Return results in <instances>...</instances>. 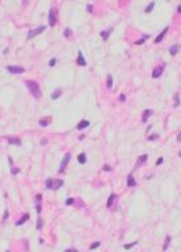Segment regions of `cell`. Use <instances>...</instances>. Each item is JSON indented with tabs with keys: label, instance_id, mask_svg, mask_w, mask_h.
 I'll use <instances>...</instances> for the list:
<instances>
[{
	"label": "cell",
	"instance_id": "1",
	"mask_svg": "<svg viewBox=\"0 0 181 252\" xmlns=\"http://www.w3.org/2000/svg\"><path fill=\"white\" fill-rule=\"evenodd\" d=\"M25 84H26V88L30 91V93L33 95L34 99H41L42 93H41L39 85H38V83H37V81H34V80H26Z\"/></svg>",
	"mask_w": 181,
	"mask_h": 252
},
{
	"label": "cell",
	"instance_id": "2",
	"mask_svg": "<svg viewBox=\"0 0 181 252\" xmlns=\"http://www.w3.org/2000/svg\"><path fill=\"white\" fill-rule=\"evenodd\" d=\"M64 184L63 180H54V179H47L45 182V186H46V189H51V190H57L59 189L60 186H62Z\"/></svg>",
	"mask_w": 181,
	"mask_h": 252
},
{
	"label": "cell",
	"instance_id": "3",
	"mask_svg": "<svg viewBox=\"0 0 181 252\" xmlns=\"http://www.w3.org/2000/svg\"><path fill=\"white\" fill-rule=\"evenodd\" d=\"M57 16H58V11H57V8L53 7L49 11V25L50 26H54L57 24Z\"/></svg>",
	"mask_w": 181,
	"mask_h": 252
},
{
	"label": "cell",
	"instance_id": "4",
	"mask_svg": "<svg viewBox=\"0 0 181 252\" xmlns=\"http://www.w3.org/2000/svg\"><path fill=\"white\" fill-rule=\"evenodd\" d=\"M7 71L11 72L13 75H20V74H24L25 72V68L21 67V66H7Z\"/></svg>",
	"mask_w": 181,
	"mask_h": 252
},
{
	"label": "cell",
	"instance_id": "5",
	"mask_svg": "<svg viewBox=\"0 0 181 252\" xmlns=\"http://www.w3.org/2000/svg\"><path fill=\"white\" fill-rule=\"evenodd\" d=\"M46 29V26L45 25H41V26H38V28H36V29H32L29 33H28V36H26V38L28 39H32V38H34L36 36H38V34H41L42 32Z\"/></svg>",
	"mask_w": 181,
	"mask_h": 252
},
{
	"label": "cell",
	"instance_id": "6",
	"mask_svg": "<svg viewBox=\"0 0 181 252\" xmlns=\"http://www.w3.org/2000/svg\"><path fill=\"white\" fill-rule=\"evenodd\" d=\"M70 159H71V154L67 152L66 155H64L63 160L60 162V166H59V169H58V172H59V173H63V172H64V169H66L67 164H68V162H70Z\"/></svg>",
	"mask_w": 181,
	"mask_h": 252
},
{
	"label": "cell",
	"instance_id": "7",
	"mask_svg": "<svg viewBox=\"0 0 181 252\" xmlns=\"http://www.w3.org/2000/svg\"><path fill=\"white\" fill-rule=\"evenodd\" d=\"M164 68H165V63H164V65H160V66L154 67V70H152V77H154V79L160 77L161 74L164 72Z\"/></svg>",
	"mask_w": 181,
	"mask_h": 252
},
{
	"label": "cell",
	"instance_id": "8",
	"mask_svg": "<svg viewBox=\"0 0 181 252\" xmlns=\"http://www.w3.org/2000/svg\"><path fill=\"white\" fill-rule=\"evenodd\" d=\"M41 202H42V194H37L36 196V210L38 214L42 212V205H41Z\"/></svg>",
	"mask_w": 181,
	"mask_h": 252
},
{
	"label": "cell",
	"instance_id": "9",
	"mask_svg": "<svg viewBox=\"0 0 181 252\" xmlns=\"http://www.w3.org/2000/svg\"><path fill=\"white\" fill-rule=\"evenodd\" d=\"M152 114H154V110H152V109H146V110L142 113V122H143V123L147 122L148 118H150Z\"/></svg>",
	"mask_w": 181,
	"mask_h": 252
},
{
	"label": "cell",
	"instance_id": "10",
	"mask_svg": "<svg viewBox=\"0 0 181 252\" xmlns=\"http://www.w3.org/2000/svg\"><path fill=\"white\" fill-rule=\"evenodd\" d=\"M76 63L79 66H87V61H85V58H84V55H83V51H79V54H77V59H76Z\"/></svg>",
	"mask_w": 181,
	"mask_h": 252
},
{
	"label": "cell",
	"instance_id": "11",
	"mask_svg": "<svg viewBox=\"0 0 181 252\" xmlns=\"http://www.w3.org/2000/svg\"><path fill=\"white\" fill-rule=\"evenodd\" d=\"M168 29H169V28L167 26V28H164L163 30L160 32V33H159V36H157V37L155 38V43H160V42H161V39H163V38L165 37V34H167V32H168Z\"/></svg>",
	"mask_w": 181,
	"mask_h": 252
},
{
	"label": "cell",
	"instance_id": "12",
	"mask_svg": "<svg viewBox=\"0 0 181 252\" xmlns=\"http://www.w3.org/2000/svg\"><path fill=\"white\" fill-rule=\"evenodd\" d=\"M7 141H8L9 144H16V146L21 144V141H20V138H17V137H8Z\"/></svg>",
	"mask_w": 181,
	"mask_h": 252
},
{
	"label": "cell",
	"instance_id": "13",
	"mask_svg": "<svg viewBox=\"0 0 181 252\" xmlns=\"http://www.w3.org/2000/svg\"><path fill=\"white\" fill-rule=\"evenodd\" d=\"M30 218V215H29V213H25V214H22V217L18 219V221L16 222V226H21V224H24L28 219Z\"/></svg>",
	"mask_w": 181,
	"mask_h": 252
},
{
	"label": "cell",
	"instance_id": "14",
	"mask_svg": "<svg viewBox=\"0 0 181 252\" xmlns=\"http://www.w3.org/2000/svg\"><path fill=\"white\" fill-rule=\"evenodd\" d=\"M89 125H91V123H89V121H88V120H83V121H80V122L76 125V129H77V130H83V129H85V127H88Z\"/></svg>",
	"mask_w": 181,
	"mask_h": 252
},
{
	"label": "cell",
	"instance_id": "15",
	"mask_svg": "<svg viewBox=\"0 0 181 252\" xmlns=\"http://www.w3.org/2000/svg\"><path fill=\"white\" fill-rule=\"evenodd\" d=\"M127 186H129V188L137 186V181H135V179H134L133 175H129V176H127Z\"/></svg>",
	"mask_w": 181,
	"mask_h": 252
},
{
	"label": "cell",
	"instance_id": "16",
	"mask_svg": "<svg viewBox=\"0 0 181 252\" xmlns=\"http://www.w3.org/2000/svg\"><path fill=\"white\" fill-rule=\"evenodd\" d=\"M180 45L179 43H176V45H172V46L169 47V54L171 55H176V54L179 53V50H180Z\"/></svg>",
	"mask_w": 181,
	"mask_h": 252
},
{
	"label": "cell",
	"instance_id": "17",
	"mask_svg": "<svg viewBox=\"0 0 181 252\" xmlns=\"http://www.w3.org/2000/svg\"><path fill=\"white\" fill-rule=\"evenodd\" d=\"M113 32V29L112 28H109V29H106V30H104V32H101V37H103V39L104 41H108V38H109V36H110V33Z\"/></svg>",
	"mask_w": 181,
	"mask_h": 252
},
{
	"label": "cell",
	"instance_id": "18",
	"mask_svg": "<svg viewBox=\"0 0 181 252\" xmlns=\"http://www.w3.org/2000/svg\"><path fill=\"white\" fill-rule=\"evenodd\" d=\"M147 155L145 154V155H141V156H139V159H138V163H137V166H135V168H138L139 166H142L143 163H146L147 162Z\"/></svg>",
	"mask_w": 181,
	"mask_h": 252
},
{
	"label": "cell",
	"instance_id": "19",
	"mask_svg": "<svg viewBox=\"0 0 181 252\" xmlns=\"http://www.w3.org/2000/svg\"><path fill=\"white\" fill-rule=\"evenodd\" d=\"M77 162L80 163V164H85V163H87V155H85L84 152L79 154V155H77Z\"/></svg>",
	"mask_w": 181,
	"mask_h": 252
},
{
	"label": "cell",
	"instance_id": "20",
	"mask_svg": "<svg viewBox=\"0 0 181 252\" xmlns=\"http://www.w3.org/2000/svg\"><path fill=\"white\" fill-rule=\"evenodd\" d=\"M115 197H117V196H115L114 193H112V194L109 196V198H108V204H106V208H108V209L112 208V205H113V202H114Z\"/></svg>",
	"mask_w": 181,
	"mask_h": 252
},
{
	"label": "cell",
	"instance_id": "21",
	"mask_svg": "<svg viewBox=\"0 0 181 252\" xmlns=\"http://www.w3.org/2000/svg\"><path fill=\"white\" fill-rule=\"evenodd\" d=\"M171 239H172V238H171V235H167V236H165V243H164V246H163V251H167V250L169 248Z\"/></svg>",
	"mask_w": 181,
	"mask_h": 252
},
{
	"label": "cell",
	"instance_id": "22",
	"mask_svg": "<svg viewBox=\"0 0 181 252\" xmlns=\"http://www.w3.org/2000/svg\"><path fill=\"white\" fill-rule=\"evenodd\" d=\"M173 107H175V108L180 107V95H179V93H175V97H173Z\"/></svg>",
	"mask_w": 181,
	"mask_h": 252
},
{
	"label": "cell",
	"instance_id": "23",
	"mask_svg": "<svg viewBox=\"0 0 181 252\" xmlns=\"http://www.w3.org/2000/svg\"><path fill=\"white\" fill-rule=\"evenodd\" d=\"M148 38H150V36H148V34L143 36V38H139L138 41H135V45H143V43H145Z\"/></svg>",
	"mask_w": 181,
	"mask_h": 252
},
{
	"label": "cell",
	"instance_id": "24",
	"mask_svg": "<svg viewBox=\"0 0 181 252\" xmlns=\"http://www.w3.org/2000/svg\"><path fill=\"white\" fill-rule=\"evenodd\" d=\"M154 8H155V1H151V3L145 8V12H146V13H150L152 9H154Z\"/></svg>",
	"mask_w": 181,
	"mask_h": 252
},
{
	"label": "cell",
	"instance_id": "25",
	"mask_svg": "<svg viewBox=\"0 0 181 252\" xmlns=\"http://www.w3.org/2000/svg\"><path fill=\"white\" fill-rule=\"evenodd\" d=\"M60 95H62V91H60V89H55L54 92L51 93V99H53V100H57Z\"/></svg>",
	"mask_w": 181,
	"mask_h": 252
},
{
	"label": "cell",
	"instance_id": "26",
	"mask_svg": "<svg viewBox=\"0 0 181 252\" xmlns=\"http://www.w3.org/2000/svg\"><path fill=\"white\" fill-rule=\"evenodd\" d=\"M106 87H108V88H112V87H113V77H112V75H108V77H106Z\"/></svg>",
	"mask_w": 181,
	"mask_h": 252
},
{
	"label": "cell",
	"instance_id": "27",
	"mask_svg": "<svg viewBox=\"0 0 181 252\" xmlns=\"http://www.w3.org/2000/svg\"><path fill=\"white\" fill-rule=\"evenodd\" d=\"M39 126H42V127H46L49 125V118H43V120H39Z\"/></svg>",
	"mask_w": 181,
	"mask_h": 252
},
{
	"label": "cell",
	"instance_id": "28",
	"mask_svg": "<svg viewBox=\"0 0 181 252\" xmlns=\"http://www.w3.org/2000/svg\"><path fill=\"white\" fill-rule=\"evenodd\" d=\"M137 244H138V242H133V243H129V244H125L123 248L125 250H130V248H133V247L137 246Z\"/></svg>",
	"mask_w": 181,
	"mask_h": 252
},
{
	"label": "cell",
	"instance_id": "29",
	"mask_svg": "<svg viewBox=\"0 0 181 252\" xmlns=\"http://www.w3.org/2000/svg\"><path fill=\"white\" fill-rule=\"evenodd\" d=\"M71 34H72V30L70 29V28H66V29H64V37H70Z\"/></svg>",
	"mask_w": 181,
	"mask_h": 252
},
{
	"label": "cell",
	"instance_id": "30",
	"mask_svg": "<svg viewBox=\"0 0 181 252\" xmlns=\"http://www.w3.org/2000/svg\"><path fill=\"white\" fill-rule=\"evenodd\" d=\"M101 244V242H95L93 244H91V247H89V250H96L97 247H99Z\"/></svg>",
	"mask_w": 181,
	"mask_h": 252
},
{
	"label": "cell",
	"instance_id": "31",
	"mask_svg": "<svg viewBox=\"0 0 181 252\" xmlns=\"http://www.w3.org/2000/svg\"><path fill=\"white\" fill-rule=\"evenodd\" d=\"M37 230H42V219L38 218V222H37Z\"/></svg>",
	"mask_w": 181,
	"mask_h": 252
},
{
	"label": "cell",
	"instance_id": "32",
	"mask_svg": "<svg viewBox=\"0 0 181 252\" xmlns=\"http://www.w3.org/2000/svg\"><path fill=\"white\" fill-rule=\"evenodd\" d=\"M157 138H159V134H154V135H150L147 139H148V141H155V139H157Z\"/></svg>",
	"mask_w": 181,
	"mask_h": 252
},
{
	"label": "cell",
	"instance_id": "33",
	"mask_svg": "<svg viewBox=\"0 0 181 252\" xmlns=\"http://www.w3.org/2000/svg\"><path fill=\"white\" fill-rule=\"evenodd\" d=\"M18 172H20V169L12 166V169H11V173H12V175H16V173H18Z\"/></svg>",
	"mask_w": 181,
	"mask_h": 252
},
{
	"label": "cell",
	"instance_id": "34",
	"mask_svg": "<svg viewBox=\"0 0 181 252\" xmlns=\"http://www.w3.org/2000/svg\"><path fill=\"white\" fill-rule=\"evenodd\" d=\"M103 169H104V171H106V172H110V171H112V167H110L109 164H104V168H103Z\"/></svg>",
	"mask_w": 181,
	"mask_h": 252
},
{
	"label": "cell",
	"instance_id": "35",
	"mask_svg": "<svg viewBox=\"0 0 181 252\" xmlns=\"http://www.w3.org/2000/svg\"><path fill=\"white\" fill-rule=\"evenodd\" d=\"M55 63H57V59H55V58H53L51 61H50L49 66H50V67H54V66H55Z\"/></svg>",
	"mask_w": 181,
	"mask_h": 252
},
{
	"label": "cell",
	"instance_id": "36",
	"mask_svg": "<svg viewBox=\"0 0 181 252\" xmlns=\"http://www.w3.org/2000/svg\"><path fill=\"white\" fill-rule=\"evenodd\" d=\"M118 99H119V101H126V96H125L123 93H121Z\"/></svg>",
	"mask_w": 181,
	"mask_h": 252
},
{
	"label": "cell",
	"instance_id": "37",
	"mask_svg": "<svg viewBox=\"0 0 181 252\" xmlns=\"http://www.w3.org/2000/svg\"><path fill=\"white\" fill-rule=\"evenodd\" d=\"M163 160H164V158H163V156H160L159 159H157V162H156V166H160V164L163 163Z\"/></svg>",
	"mask_w": 181,
	"mask_h": 252
},
{
	"label": "cell",
	"instance_id": "38",
	"mask_svg": "<svg viewBox=\"0 0 181 252\" xmlns=\"http://www.w3.org/2000/svg\"><path fill=\"white\" fill-rule=\"evenodd\" d=\"M73 204V198H67L66 200V205H72Z\"/></svg>",
	"mask_w": 181,
	"mask_h": 252
},
{
	"label": "cell",
	"instance_id": "39",
	"mask_svg": "<svg viewBox=\"0 0 181 252\" xmlns=\"http://www.w3.org/2000/svg\"><path fill=\"white\" fill-rule=\"evenodd\" d=\"M92 9H93V5H91V4H88V5H87V11L91 13V12H92Z\"/></svg>",
	"mask_w": 181,
	"mask_h": 252
},
{
	"label": "cell",
	"instance_id": "40",
	"mask_svg": "<svg viewBox=\"0 0 181 252\" xmlns=\"http://www.w3.org/2000/svg\"><path fill=\"white\" fill-rule=\"evenodd\" d=\"M177 142H180V143H181V131L177 134Z\"/></svg>",
	"mask_w": 181,
	"mask_h": 252
},
{
	"label": "cell",
	"instance_id": "41",
	"mask_svg": "<svg viewBox=\"0 0 181 252\" xmlns=\"http://www.w3.org/2000/svg\"><path fill=\"white\" fill-rule=\"evenodd\" d=\"M7 217H8V212L5 210V212H4V215H3V219H5Z\"/></svg>",
	"mask_w": 181,
	"mask_h": 252
},
{
	"label": "cell",
	"instance_id": "42",
	"mask_svg": "<svg viewBox=\"0 0 181 252\" xmlns=\"http://www.w3.org/2000/svg\"><path fill=\"white\" fill-rule=\"evenodd\" d=\"M41 143H42V144H46V143H47V139H46V138H43L42 141H41Z\"/></svg>",
	"mask_w": 181,
	"mask_h": 252
},
{
	"label": "cell",
	"instance_id": "43",
	"mask_svg": "<svg viewBox=\"0 0 181 252\" xmlns=\"http://www.w3.org/2000/svg\"><path fill=\"white\" fill-rule=\"evenodd\" d=\"M177 12H179V13H181V4H180V5L177 7Z\"/></svg>",
	"mask_w": 181,
	"mask_h": 252
},
{
	"label": "cell",
	"instance_id": "44",
	"mask_svg": "<svg viewBox=\"0 0 181 252\" xmlns=\"http://www.w3.org/2000/svg\"><path fill=\"white\" fill-rule=\"evenodd\" d=\"M179 156L181 158V151H179Z\"/></svg>",
	"mask_w": 181,
	"mask_h": 252
}]
</instances>
